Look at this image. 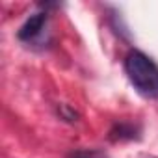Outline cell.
<instances>
[{"label": "cell", "instance_id": "5b68a950", "mask_svg": "<svg viewBox=\"0 0 158 158\" xmlns=\"http://www.w3.org/2000/svg\"><path fill=\"white\" fill-rule=\"evenodd\" d=\"M56 114H58V117H60L61 121H67V123H74V121H78V117H80V114H78L73 106L65 104V102L58 104Z\"/></svg>", "mask_w": 158, "mask_h": 158}, {"label": "cell", "instance_id": "7a4b0ae2", "mask_svg": "<svg viewBox=\"0 0 158 158\" xmlns=\"http://www.w3.org/2000/svg\"><path fill=\"white\" fill-rule=\"evenodd\" d=\"M47 23H48V11L41 10V11H35L32 13L23 24L21 28L17 30V39L24 45H34L41 39L45 28H47Z\"/></svg>", "mask_w": 158, "mask_h": 158}, {"label": "cell", "instance_id": "277c9868", "mask_svg": "<svg viewBox=\"0 0 158 158\" xmlns=\"http://www.w3.org/2000/svg\"><path fill=\"white\" fill-rule=\"evenodd\" d=\"M65 158H108V156L101 149H74L67 152Z\"/></svg>", "mask_w": 158, "mask_h": 158}, {"label": "cell", "instance_id": "6da1fadb", "mask_svg": "<svg viewBox=\"0 0 158 158\" xmlns=\"http://www.w3.org/2000/svg\"><path fill=\"white\" fill-rule=\"evenodd\" d=\"M123 69L138 95L158 104V65L154 60L145 52L132 48L123 60Z\"/></svg>", "mask_w": 158, "mask_h": 158}, {"label": "cell", "instance_id": "3957f363", "mask_svg": "<svg viewBox=\"0 0 158 158\" xmlns=\"http://www.w3.org/2000/svg\"><path fill=\"white\" fill-rule=\"evenodd\" d=\"M141 128L139 125L132 123V121H117L112 125L110 132H108V139L110 141H132V139H139Z\"/></svg>", "mask_w": 158, "mask_h": 158}]
</instances>
